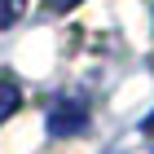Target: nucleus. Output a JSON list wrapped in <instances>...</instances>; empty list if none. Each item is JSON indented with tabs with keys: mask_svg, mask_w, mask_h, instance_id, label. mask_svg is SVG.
Segmentation results:
<instances>
[{
	"mask_svg": "<svg viewBox=\"0 0 154 154\" xmlns=\"http://www.w3.org/2000/svg\"><path fill=\"white\" fill-rule=\"evenodd\" d=\"M88 128V101L84 93H57L48 101V137H75Z\"/></svg>",
	"mask_w": 154,
	"mask_h": 154,
	"instance_id": "obj_1",
	"label": "nucleus"
},
{
	"mask_svg": "<svg viewBox=\"0 0 154 154\" xmlns=\"http://www.w3.org/2000/svg\"><path fill=\"white\" fill-rule=\"evenodd\" d=\"M18 106H22V88H18L13 79H0V123H5Z\"/></svg>",
	"mask_w": 154,
	"mask_h": 154,
	"instance_id": "obj_2",
	"label": "nucleus"
},
{
	"mask_svg": "<svg viewBox=\"0 0 154 154\" xmlns=\"http://www.w3.org/2000/svg\"><path fill=\"white\" fill-rule=\"evenodd\" d=\"M26 13V0H0V26H13Z\"/></svg>",
	"mask_w": 154,
	"mask_h": 154,
	"instance_id": "obj_3",
	"label": "nucleus"
},
{
	"mask_svg": "<svg viewBox=\"0 0 154 154\" xmlns=\"http://www.w3.org/2000/svg\"><path fill=\"white\" fill-rule=\"evenodd\" d=\"M75 5H84V0H44V9H48V13H71Z\"/></svg>",
	"mask_w": 154,
	"mask_h": 154,
	"instance_id": "obj_4",
	"label": "nucleus"
},
{
	"mask_svg": "<svg viewBox=\"0 0 154 154\" xmlns=\"http://www.w3.org/2000/svg\"><path fill=\"white\" fill-rule=\"evenodd\" d=\"M145 128H150V132H154V115H150V119H145Z\"/></svg>",
	"mask_w": 154,
	"mask_h": 154,
	"instance_id": "obj_5",
	"label": "nucleus"
}]
</instances>
